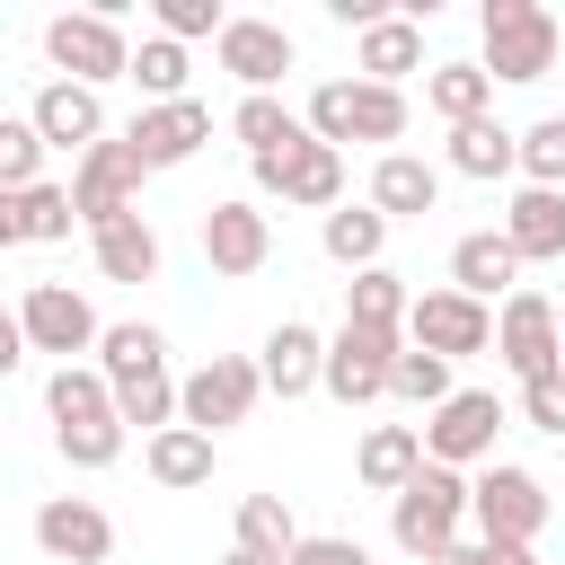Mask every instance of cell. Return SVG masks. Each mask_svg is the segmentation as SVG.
<instances>
[{
    "label": "cell",
    "mask_w": 565,
    "mask_h": 565,
    "mask_svg": "<svg viewBox=\"0 0 565 565\" xmlns=\"http://www.w3.org/2000/svg\"><path fill=\"white\" fill-rule=\"evenodd\" d=\"M468 503H477V477H459V468H441V459H424V477L388 503V539L415 556V565H433L441 547H459V521H468Z\"/></svg>",
    "instance_id": "obj_1"
},
{
    "label": "cell",
    "mask_w": 565,
    "mask_h": 565,
    "mask_svg": "<svg viewBox=\"0 0 565 565\" xmlns=\"http://www.w3.org/2000/svg\"><path fill=\"white\" fill-rule=\"evenodd\" d=\"M477 26H486V71H494L503 88L547 79V71H556V53H565L556 9H539V0H486V9H477Z\"/></svg>",
    "instance_id": "obj_2"
},
{
    "label": "cell",
    "mask_w": 565,
    "mask_h": 565,
    "mask_svg": "<svg viewBox=\"0 0 565 565\" xmlns=\"http://www.w3.org/2000/svg\"><path fill=\"white\" fill-rule=\"evenodd\" d=\"M406 124H415L406 88H380V79H318L309 88V132L327 150H344V141H406Z\"/></svg>",
    "instance_id": "obj_3"
},
{
    "label": "cell",
    "mask_w": 565,
    "mask_h": 565,
    "mask_svg": "<svg viewBox=\"0 0 565 565\" xmlns=\"http://www.w3.org/2000/svg\"><path fill=\"white\" fill-rule=\"evenodd\" d=\"M44 62H53V79H79V88L132 79V44H124V18H106V9H62V18L44 26Z\"/></svg>",
    "instance_id": "obj_4"
},
{
    "label": "cell",
    "mask_w": 565,
    "mask_h": 565,
    "mask_svg": "<svg viewBox=\"0 0 565 565\" xmlns=\"http://www.w3.org/2000/svg\"><path fill=\"white\" fill-rule=\"evenodd\" d=\"M397 353H406V327H362V318H344V327L327 335V380H318V388H327L335 406H380Z\"/></svg>",
    "instance_id": "obj_5"
},
{
    "label": "cell",
    "mask_w": 565,
    "mask_h": 565,
    "mask_svg": "<svg viewBox=\"0 0 565 565\" xmlns=\"http://www.w3.org/2000/svg\"><path fill=\"white\" fill-rule=\"evenodd\" d=\"M468 521H477V539H494V547H539V530H547V486H539L530 468L494 459V468H477Z\"/></svg>",
    "instance_id": "obj_6"
},
{
    "label": "cell",
    "mask_w": 565,
    "mask_h": 565,
    "mask_svg": "<svg viewBox=\"0 0 565 565\" xmlns=\"http://www.w3.org/2000/svg\"><path fill=\"white\" fill-rule=\"evenodd\" d=\"M256 168V194H282L291 212H344V150H327L318 132L309 141H291V150H274V159H247Z\"/></svg>",
    "instance_id": "obj_7"
},
{
    "label": "cell",
    "mask_w": 565,
    "mask_h": 565,
    "mask_svg": "<svg viewBox=\"0 0 565 565\" xmlns=\"http://www.w3.org/2000/svg\"><path fill=\"white\" fill-rule=\"evenodd\" d=\"M18 335H26V353H53V371H62L71 353H97V344H106L97 309H88L71 282H26V291H18Z\"/></svg>",
    "instance_id": "obj_8"
},
{
    "label": "cell",
    "mask_w": 565,
    "mask_h": 565,
    "mask_svg": "<svg viewBox=\"0 0 565 565\" xmlns=\"http://www.w3.org/2000/svg\"><path fill=\"white\" fill-rule=\"evenodd\" d=\"M494 353H503V371L530 388V380H556L565 371V327H556V309H547V291H512L503 309H494Z\"/></svg>",
    "instance_id": "obj_9"
},
{
    "label": "cell",
    "mask_w": 565,
    "mask_h": 565,
    "mask_svg": "<svg viewBox=\"0 0 565 565\" xmlns=\"http://www.w3.org/2000/svg\"><path fill=\"white\" fill-rule=\"evenodd\" d=\"M512 415H503V397L494 388H459L450 406H433L424 415V459H441V468H494V433H503Z\"/></svg>",
    "instance_id": "obj_10"
},
{
    "label": "cell",
    "mask_w": 565,
    "mask_h": 565,
    "mask_svg": "<svg viewBox=\"0 0 565 565\" xmlns=\"http://www.w3.org/2000/svg\"><path fill=\"white\" fill-rule=\"evenodd\" d=\"M141 150L132 141H97L88 159H71V203H79V230H106V221H132L141 212Z\"/></svg>",
    "instance_id": "obj_11"
},
{
    "label": "cell",
    "mask_w": 565,
    "mask_h": 565,
    "mask_svg": "<svg viewBox=\"0 0 565 565\" xmlns=\"http://www.w3.org/2000/svg\"><path fill=\"white\" fill-rule=\"evenodd\" d=\"M406 344H424V353H441V362H459V353H486L494 344V309L486 300H468V291H415V309H406Z\"/></svg>",
    "instance_id": "obj_12"
},
{
    "label": "cell",
    "mask_w": 565,
    "mask_h": 565,
    "mask_svg": "<svg viewBox=\"0 0 565 565\" xmlns=\"http://www.w3.org/2000/svg\"><path fill=\"white\" fill-rule=\"evenodd\" d=\"M256 397H265V371H256L247 353H212L203 371H185V424H194V433H230V424H247Z\"/></svg>",
    "instance_id": "obj_13"
},
{
    "label": "cell",
    "mask_w": 565,
    "mask_h": 565,
    "mask_svg": "<svg viewBox=\"0 0 565 565\" xmlns=\"http://www.w3.org/2000/svg\"><path fill=\"white\" fill-rule=\"evenodd\" d=\"M212 62H221L247 97H274V79L300 62V44H291V26H274V18H230V35L212 44Z\"/></svg>",
    "instance_id": "obj_14"
},
{
    "label": "cell",
    "mask_w": 565,
    "mask_h": 565,
    "mask_svg": "<svg viewBox=\"0 0 565 565\" xmlns=\"http://www.w3.org/2000/svg\"><path fill=\"white\" fill-rule=\"evenodd\" d=\"M35 547L53 565H106L115 556V521L88 503V494H44L35 503Z\"/></svg>",
    "instance_id": "obj_15"
},
{
    "label": "cell",
    "mask_w": 565,
    "mask_h": 565,
    "mask_svg": "<svg viewBox=\"0 0 565 565\" xmlns=\"http://www.w3.org/2000/svg\"><path fill=\"white\" fill-rule=\"evenodd\" d=\"M26 124H35L53 150H71V159H88L97 141H115V132H106V97L79 88V79H44L35 106H26Z\"/></svg>",
    "instance_id": "obj_16"
},
{
    "label": "cell",
    "mask_w": 565,
    "mask_h": 565,
    "mask_svg": "<svg viewBox=\"0 0 565 565\" xmlns=\"http://www.w3.org/2000/svg\"><path fill=\"white\" fill-rule=\"evenodd\" d=\"M124 141L141 150V168L159 177V168H185L203 141H212V106L203 97H177V106H141L132 124H124Z\"/></svg>",
    "instance_id": "obj_17"
},
{
    "label": "cell",
    "mask_w": 565,
    "mask_h": 565,
    "mask_svg": "<svg viewBox=\"0 0 565 565\" xmlns=\"http://www.w3.org/2000/svg\"><path fill=\"white\" fill-rule=\"evenodd\" d=\"M265 256H274V221L256 203H212L203 212V265L212 274L247 282V274H265Z\"/></svg>",
    "instance_id": "obj_18"
},
{
    "label": "cell",
    "mask_w": 565,
    "mask_h": 565,
    "mask_svg": "<svg viewBox=\"0 0 565 565\" xmlns=\"http://www.w3.org/2000/svg\"><path fill=\"white\" fill-rule=\"evenodd\" d=\"M256 371H265V397H309L327 380V335L309 318H282L265 344H256Z\"/></svg>",
    "instance_id": "obj_19"
},
{
    "label": "cell",
    "mask_w": 565,
    "mask_h": 565,
    "mask_svg": "<svg viewBox=\"0 0 565 565\" xmlns=\"http://www.w3.org/2000/svg\"><path fill=\"white\" fill-rule=\"evenodd\" d=\"M450 291H468V300H512L521 291V247L503 238V230H468L459 247H450Z\"/></svg>",
    "instance_id": "obj_20"
},
{
    "label": "cell",
    "mask_w": 565,
    "mask_h": 565,
    "mask_svg": "<svg viewBox=\"0 0 565 565\" xmlns=\"http://www.w3.org/2000/svg\"><path fill=\"white\" fill-rule=\"evenodd\" d=\"M353 71L380 79V88L415 79V71H424V18H415V9H388L380 26H362V35H353Z\"/></svg>",
    "instance_id": "obj_21"
},
{
    "label": "cell",
    "mask_w": 565,
    "mask_h": 565,
    "mask_svg": "<svg viewBox=\"0 0 565 565\" xmlns=\"http://www.w3.org/2000/svg\"><path fill=\"white\" fill-rule=\"evenodd\" d=\"M353 477L371 486V494H406L415 477H424V424H371L362 433V450H353Z\"/></svg>",
    "instance_id": "obj_22"
},
{
    "label": "cell",
    "mask_w": 565,
    "mask_h": 565,
    "mask_svg": "<svg viewBox=\"0 0 565 565\" xmlns=\"http://www.w3.org/2000/svg\"><path fill=\"white\" fill-rule=\"evenodd\" d=\"M433 203H441V168L415 159V150H380V168H371V212H388V221H424Z\"/></svg>",
    "instance_id": "obj_23"
},
{
    "label": "cell",
    "mask_w": 565,
    "mask_h": 565,
    "mask_svg": "<svg viewBox=\"0 0 565 565\" xmlns=\"http://www.w3.org/2000/svg\"><path fill=\"white\" fill-rule=\"evenodd\" d=\"M44 415H53V433H88V424H115V380H106L97 362H62V371L44 380Z\"/></svg>",
    "instance_id": "obj_24"
},
{
    "label": "cell",
    "mask_w": 565,
    "mask_h": 565,
    "mask_svg": "<svg viewBox=\"0 0 565 565\" xmlns=\"http://www.w3.org/2000/svg\"><path fill=\"white\" fill-rule=\"evenodd\" d=\"M141 468H150V486H168V494H194V486H212L221 450H212V433H194V424H168V433H150V441H141Z\"/></svg>",
    "instance_id": "obj_25"
},
{
    "label": "cell",
    "mask_w": 565,
    "mask_h": 565,
    "mask_svg": "<svg viewBox=\"0 0 565 565\" xmlns=\"http://www.w3.org/2000/svg\"><path fill=\"white\" fill-rule=\"evenodd\" d=\"M79 203L71 185H26V194H0V247H44V238H71Z\"/></svg>",
    "instance_id": "obj_26"
},
{
    "label": "cell",
    "mask_w": 565,
    "mask_h": 565,
    "mask_svg": "<svg viewBox=\"0 0 565 565\" xmlns=\"http://www.w3.org/2000/svg\"><path fill=\"white\" fill-rule=\"evenodd\" d=\"M503 238L521 247V265H556V256H565V194L521 185V194H512V212H503Z\"/></svg>",
    "instance_id": "obj_27"
},
{
    "label": "cell",
    "mask_w": 565,
    "mask_h": 565,
    "mask_svg": "<svg viewBox=\"0 0 565 565\" xmlns=\"http://www.w3.org/2000/svg\"><path fill=\"white\" fill-rule=\"evenodd\" d=\"M88 256H97V274L106 282H159V230L132 212V221H106V230H88Z\"/></svg>",
    "instance_id": "obj_28"
},
{
    "label": "cell",
    "mask_w": 565,
    "mask_h": 565,
    "mask_svg": "<svg viewBox=\"0 0 565 565\" xmlns=\"http://www.w3.org/2000/svg\"><path fill=\"white\" fill-rule=\"evenodd\" d=\"M97 371H106L115 388L168 380V335H159L150 318H124V327H106V344H97Z\"/></svg>",
    "instance_id": "obj_29"
},
{
    "label": "cell",
    "mask_w": 565,
    "mask_h": 565,
    "mask_svg": "<svg viewBox=\"0 0 565 565\" xmlns=\"http://www.w3.org/2000/svg\"><path fill=\"white\" fill-rule=\"evenodd\" d=\"M424 106L459 132V124H477V115L494 106V71H486V62H433V71H424Z\"/></svg>",
    "instance_id": "obj_30"
},
{
    "label": "cell",
    "mask_w": 565,
    "mask_h": 565,
    "mask_svg": "<svg viewBox=\"0 0 565 565\" xmlns=\"http://www.w3.org/2000/svg\"><path fill=\"white\" fill-rule=\"evenodd\" d=\"M300 539H309V530L291 521L282 494H238V539H230V547H247V556H265V565H291Z\"/></svg>",
    "instance_id": "obj_31"
},
{
    "label": "cell",
    "mask_w": 565,
    "mask_h": 565,
    "mask_svg": "<svg viewBox=\"0 0 565 565\" xmlns=\"http://www.w3.org/2000/svg\"><path fill=\"white\" fill-rule=\"evenodd\" d=\"M450 168H459V177H477V185H494V177H512V168H521V132H512V124H494V115H477V124H459V132H450Z\"/></svg>",
    "instance_id": "obj_32"
},
{
    "label": "cell",
    "mask_w": 565,
    "mask_h": 565,
    "mask_svg": "<svg viewBox=\"0 0 565 565\" xmlns=\"http://www.w3.org/2000/svg\"><path fill=\"white\" fill-rule=\"evenodd\" d=\"M318 247H327L344 274H371V265H380V247H388V212L344 203V212H327V221H318Z\"/></svg>",
    "instance_id": "obj_33"
},
{
    "label": "cell",
    "mask_w": 565,
    "mask_h": 565,
    "mask_svg": "<svg viewBox=\"0 0 565 565\" xmlns=\"http://www.w3.org/2000/svg\"><path fill=\"white\" fill-rule=\"evenodd\" d=\"M230 132L247 141V159H274V150L309 141V115H291L282 97H238V106H230Z\"/></svg>",
    "instance_id": "obj_34"
},
{
    "label": "cell",
    "mask_w": 565,
    "mask_h": 565,
    "mask_svg": "<svg viewBox=\"0 0 565 565\" xmlns=\"http://www.w3.org/2000/svg\"><path fill=\"white\" fill-rule=\"evenodd\" d=\"M185 79H194V71H185V44H177V35H141V44H132V88H141V106H177Z\"/></svg>",
    "instance_id": "obj_35"
},
{
    "label": "cell",
    "mask_w": 565,
    "mask_h": 565,
    "mask_svg": "<svg viewBox=\"0 0 565 565\" xmlns=\"http://www.w3.org/2000/svg\"><path fill=\"white\" fill-rule=\"evenodd\" d=\"M406 309H415V291L388 265H371V274L344 282V318H362V327H406Z\"/></svg>",
    "instance_id": "obj_36"
},
{
    "label": "cell",
    "mask_w": 565,
    "mask_h": 565,
    "mask_svg": "<svg viewBox=\"0 0 565 565\" xmlns=\"http://www.w3.org/2000/svg\"><path fill=\"white\" fill-rule=\"evenodd\" d=\"M388 397H406V406H424V415H433V406H450L459 388H450V362H441V353L406 344V353H397V371H388Z\"/></svg>",
    "instance_id": "obj_37"
},
{
    "label": "cell",
    "mask_w": 565,
    "mask_h": 565,
    "mask_svg": "<svg viewBox=\"0 0 565 565\" xmlns=\"http://www.w3.org/2000/svg\"><path fill=\"white\" fill-rule=\"evenodd\" d=\"M44 132L26 124V115H0V194H26V185H44L35 168H44Z\"/></svg>",
    "instance_id": "obj_38"
},
{
    "label": "cell",
    "mask_w": 565,
    "mask_h": 565,
    "mask_svg": "<svg viewBox=\"0 0 565 565\" xmlns=\"http://www.w3.org/2000/svg\"><path fill=\"white\" fill-rule=\"evenodd\" d=\"M521 185L565 194V115H539V124L521 132Z\"/></svg>",
    "instance_id": "obj_39"
},
{
    "label": "cell",
    "mask_w": 565,
    "mask_h": 565,
    "mask_svg": "<svg viewBox=\"0 0 565 565\" xmlns=\"http://www.w3.org/2000/svg\"><path fill=\"white\" fill-rule=\"evenodd\" d=\"M150 18H159V35H177V44H194V35H230V9L221 0H150Z\"/></svg>",
    "instance_id": "obj_40"
},
{
    "label": "cell",
    "mask_w": 565,
    "mask_h": 565,
    "mask_svg": "<svg viewBox=\"0 0 565 565\" xmlns=\"http://www.w3.org/2000/svg\"><path fill=\"white\" fill-rule=\"evenodd\" d=\"M521 424H530V433H547V441H565V371L521 388Z\"/></svg>",
    "instance_id": "obj_41"
},
{
    "label": "cell",
    "mask_w": 565,
    "mask_h": 565,
    "mask_svg": "<svg viewBox=\"0 0 565 565\" xmlns=\"http://www.w3.org/2000/svg\"><path fill=\"white\" fill-rule=\"evenodd\" d=\"M291 565H371V547H362V539H335V530H309Z\"/></svg>",
    "instance_id": "obj_42"
},
{
    "label": "cell",
    "mask_w": 565,
    "mask_h": 565,
    "mask_svg": "<svg viewBox=\"0 0 565 565\" xmlns=\"http://www.w3.org/2000/svg\"><path fill=\"white\" fill-rule=\"evenodd\" d=\"M486 565H539V547H494L486 539Z\"/></svg>",
    "instance_id": "obj_43"
},
{
    "label": "cell",
    "mask_w": 565,
    "mask_h": 565,
    "mask_svg": "<svg viewBox=\"0 0 565 565\" xmlns=\"http://www.w3.org/2000/svg\"><path fill=\"white\" fill-rule=\"evenodd\" d=\"M433 565H486V539H477V547H441Z\"/></svg>",
    "instance_id": "obj_44"
},
{
    "label": "cell",
    "mask_w": 565,
    "mask_h": 565,
    "mask_svg": "<svg viewBox=\"0 0 565 565\" xmlns=\"http://www.w3.org/2000/svg\"><path fill=\"white\" fill-rule=\"evenodd\" d=\"M221 565H265V556H247V547H230V556H221Z\"/></svg>",
    "instance_id": "obj_45"
}]
</instances>
